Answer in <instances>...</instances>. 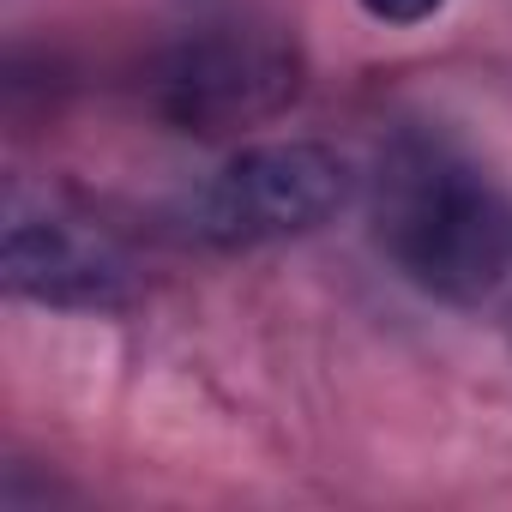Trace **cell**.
Wrapping results in <instances>:
<instances>
[{
	"label": "cell",
	"mask_w": 512,
	"mask_h": 512,
	"mask_svg": "<svg viewBox=\"0 0 512 512\" xmlns=\"http://www.w3.org/2000/svg\"><path fill=\"white\" fill-rule=\"evenodd\" d=\"M290 91H296V61L266 37H205L169 67V109L199 133L272 115Z\"/></svg>",
	"instance_id": "obj_4"
},
{
	"label": "cell",
	"mask_w": 512,
	"mask_h": 512,
	"mask_svg": "<svg viewBox=\"0 0 512 512\" xmlns=\"http://www.w3.org/2000/svg\"><path fill=\"white\" fill-rule=\"evenodd\" d=\"M0 272H7L13 296H31L43 308H85L109 314L127 302V266L115 247L55 211H25L13 199L7 211V247H0Z\"/></svg>",
	"instance_id": "obj_3"
},
{
	"label": "cell",
	"mask_w": 512,
	"mask_h": 512,
	"mask_svg": "<svg viewBox=\"0 0 512 512\" xmlns=\"http://www.w3.org/2000/svg\"><path fill=\"white\" fill-rule=\"evenodd\" d=\"M374 241L422 296L476 308L512 266V211L470 151L416 127L380 151Z\"/></svg>",
	"instance_id": "obj_1"
},
{
	"label": "cell",
	"mask_w": 512,
	"mask_h": 512,
	"mask_svg": "<svg viewBox=\"0 0 512 512\" xmlns=\"http://www.w3.org/2000/svg\"><path fill=\"white\" fill-rule=\"evenodd\" d=\"M356 193V169L314 139L290 145H253L241 151L199 199V229L223 247L284 241L308 235L326 217H338Z\"/></svg>",
	"instance_id": "obj_2"
},
{
	"label": "cell",
	"mask_w": 512,
	"mask_h": 512,
	"mask_svg": "<svg viewBox=\"0 0 512 512\" xmlns=\"http://www.w3.org/2000/svg\"><path fill=\"white\" fill-rule=\"evenodd\" d=\"M362 7L374 19H386V25H422V19H434L446 7V0H362Z\"/></svg>",
	"instance_id": "obj_5"
}]
</instances>
